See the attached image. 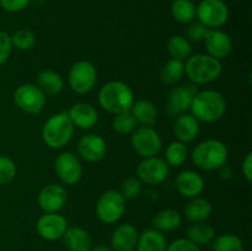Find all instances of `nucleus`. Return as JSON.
<instances>
[{
    "instance_id": "nucleus-1",
    "label": "nucleus",
    "mask_w": 252,
    "mask_h": 251,
    "mask_svg": "<svg viewBox=\"0 0 252 251\" xmlns=\"http://www.w3.org/2000/svg\"><path fill=\"white\" fill-rule=\"evenodd\" d=\"M189 110L198 121L212 123L223 117L226 111V101L217 90L198 91L192 100Z\"/></svg>"
},
{
    "instance_id": "nucleus-2",
    "label": "nucleus",
    "mask_w": 252,
    "mask_h": 251,
    "mask_svg": "<svg viewBox=\"0 0 252 251\" xmlns=\"http://www.w3.org/2000/svg\"><path fill=\"white\" fill-rule=\"evenodd\" d=\"M98 102L103 110L117 115L130 111L134 103V94L127 84L117 80L110 81L100 89Z\"/></svg>"
},
{
    "instance_id": "nucleus-3",
    "label": "nucleus",
    "mask_w": 252,
    "mask_h": 251,
    "mask_svg": "<svg viewBox=\"0 0 252 251\" xmlns=\"http://www.w3.org/2000/svg\"><path fill=\"white\" fill-rule=\"evenodd\" d=\"M191 157L198 169L218 170L228 161V148L219 139H207L194 147Z\"/></svg>"
},
{
    "instance_id": "nucleus-4",
    "label": "nucleus",
    "mask_w": 252,
    "mask_h": 251,
    "mask_svg": "<svg viewBox=\"0 0 252 251\" xmlns=\"http://www.w3.org/2000/svg\"><path fill=\"white\" fill-rule=\"evenodd\" d=\"M221 70L220 61L209 54H194L185 64V74L194 85L212 83L219 78Z\"/></svg>"
},
{
    "instance_id": "nucleus-5",
    "label": "nucleus",
    "mask_w": 252,
    "mask_h": 251,
    "mask_svg": "<svg viewBox=\"0 0 252 251\" xmlns=\"http://www.w3.org/2000/svg\"><path fill=\"white\" fill-rule=\"evenodd\" d=\"M73 133L74 126L68 113L59 112L46 121L42 129V138L49 148L59 149L68 144Z\"/></svg>"
},
{
    "instance_id": "nucleus-6",
    "label": "nucleus",
    "mask_w": 252,
    "mask_h": 251,
    "mask_svg": "<svg viewBox=\"0 0 252 251\" xmlns=\"http://www.w3.org/2000/svg\"><path fill=\"white\" fill-rule=\"evenodd\" d=\"M126 211V198L118 191H106L96 203V216L102 223L112 224L120 220Z\"/></svg>"
},
{
    "instance_id": "nucleus-7",
    "label": "nucleus",
    "mask_w": 252,
    "mask_h": 251,
    "mask_svg": "<svg viewBox=\"0 0 252 251\" xmlns=\"http://www.w3.org/2000/svg\"><path fill=\"white\" fill-rule=\"evenodd\" d=\"M130 144L133 149L142 157H157L162 147L161 138L159 133L153 127L143 126L133 130Z\"/></svg>"
},
{
    "instance_id": "nucleus-8",
    "label": "nucleus",
    "mask_w": 252,
    "mask_h": 251,
    "mask_svg": "<svg viewBox=\"0 0 252 251\" xmlns=\"http://www.w3.org/2000/svg\"><path fill=\"white\" fill-rule=\"evenodd\" d=\"M14 101L24 112L39 115L46 105V94L33 84H22L15 90Z\"/></svg>"
},
{
    "instance_id": "nucleus-9",
    "label": "nucleus",
    "mask_w": 252,
    "mask_h": 251,
    "mask_svg": "<svg viewBox=\"0 0 252 251\" xmlns=\"http://www.w3.org/2000/svg\"><path fill=\"white\" fill-rule=\"evenodd\" d=\"M97 71L91 62L79 61L73 64L68 75L69 86L76 94H86L96 84Z\"/></svg>"
},
{
    "instance_id": "nucleus-10",
    "label": "nucleus",
    "mask_w": 252,
    "mask_h": 251,
    "mask_svg": "<svg viewBox=\"0 0 252 251\" xmlns=\"http://www.w3.org/2000/svg\"><path fill=\"white\" fill-rule=\"evenodd\" d=\"M196 16L208 29H218L228 21L229 9L223 0H202L196 6Z\"/></svg>"
},
{
    "instance_id": "nucleus-11",
    "label": "nucleus",
    "mask_w": 252,
    "mask_h": 251,
    "mask_svg": "<svg viewBox=\"0 0 252 251\" xmlns=\"http://www.w3.org/2000/svg\"><path fill=\"white\" fill-rule=\"evenodd\" d=\"M169 165L164 159L158 157H144L137 167L138 177L142 182L148 185H159L169 176Z\"/></svg>"
},
{
    "instance_id": "nucleus-12",
    "label": "nucleus",
    "mask_w": 252,
    "mask_h": 251,
    "mask_svg": "<svg viewBox=\"0 0 252 251\" xmlns=\"http://www.w3.org/2000/svg\"><path fill=\"white\" fill-rule=\"evenodd\" d=\"M54 170L62 182L65 185H75L80 181L83 166L75 154L70 152L61 153L54 160Z\"/></svg>"
},
{
    "instance_id": "nucleus-13",
    "label": "nucleus",
    "mask_w": 252,
    "mask_h": 251,
    "mask_svg": "<svg viewBox=\"0 0 252 251\" xmlns=\"http://www.w3.org/2000/svg\"><path fill=\"white\" fill-rule=\"evenodd\" d=\"M198 93L194 84H185V85L172 88L167 96V113L170 116H179L185 113L191 107L194 95Z\"/></svg>"
},
{
    "instance_id": "nucleus-14",
    "label": "nucleus",
    "mask_w": 252,
    "mask_h": 251,
    "mask_svg": "<svg viewBox=\"0 0 252 251\" xmlns=\"http://www.w3.org/2000/svg\"><path fill=\"white\" fill-rule=\"evenodd\" d=\"M68 229V221L58 213H46L37 220L36 230L42 239L48 241L63 238Z\"/></svg>"
},
{
    "instance_id": "nucleus-15",
    "label": "nucleus",
    "mask_w": 252,
    "mask_h": 251,
    "mask_svg": "<svg viewBox=\"0 0 252 251\" xmlns=\"http://www.w3.org/2000/svg\"><path fill=\"white\" fill-rule=\"evenodd\" d=\"M66 198L68 194L63 186L51 184L39 191L37 201L44 213H58V211H61L66 203Z\"/></svg>"
},
{
    "instance_id": "nucleus-16",
    "label": "nucleus",
    "mask_w": 252,
    "mask_h": 251,
    "mask_svg": "<svg viewBox=\"0 0 252 251\" xmlns=\"http://www.w3.org/2000/svg\"><path fill=\"white\" fill-rule=\"evenodd\" d=\"M204 44H206L209 56L214 57L219 61L226 58L233 49L231 37L226 32L218 29H209L208 33L204 38Z\"/></svg>"
},
{
    "instance_id": "nucleus-17",
    "label": "nucleus",
    "mask_w": 252,
    "mask_h": 251,
    "mask_svg": "<svg viewBox=\"0 0 252 251\" xmlns=\"http://www.w3.org/2000/svg\"><path fill=\"white\" fill-rule=\"evenodd\" d=\"M138 236L139 233L134 225L129 223L121 224L111 235V249L112 251H134Z\"/></svg>"
},
{
    "instance_id": "nucleus-18",
    "label": "nucleus",
    "mask_w": 252,
    "mask_h": 251,
    "mask_svg": "<svg viewBox=\"0 0 252 251\" xmlns=\"http://www.w3.org/2000/svg\"><path fill=\"white\" fill-rule=\"evenodd\" d=\"M107 150L105 139L97 134H86L78 143V152L86 161L95 162L102 159Z\"/></svg>"
},
{
    "instance_id": "nucleus-19",
    "label": "nucleus",
    "mask_w": 252,
    "mask_h": 251,
    "mask_svg": "<svg viewBox=\"0 0 252 251\" xmlns=\"http://www.w3.org/2000/svg\"><path fill=\"white\" fill-rule=\"evenodd\" d=\"M176 188L182 196L194 198V197H198L203 191L204 180L198 172L185 170L177 175Z\"/></svg>"
},
{
    "instance_id": "nucleus-20",
    "label": "nucleus",
    "mask_w": 252,
    "mask_h": 251,
    "mask_svg": "<svg viewBox=\"0 0 252 251\" xmlns=\"http://www.w3.org/2000/svg\"><path fill=\"white\" fill-rule=\"evenodd\" d=\"M68 116L73 126L81 128V129L93 128L98 121V113L96 108L86 102H79L71 106Z\"/></svg>"
},
{
    "instance_id": "nucleus-21",
    "label": "nucleus",
    "mask_w": 252,
    "mask_h": 251,
    "mask_svg": "<svg viewBox=\"0 0 252 251\" xmlns=\"http://www.w3.org/2000/svg\"><path fill=\"white\" fill-rule=\"evenodd\" d=\"M199 133V121L192 113H181L174 123V134L182 143L192 142Z\"/></svg>"
},
{
    "instance_id": "nucleus-22",
    "label": "nucleus",
    "mask_w": 252,
    "mask_h": 251,
    "mask_svg": "<svg viewBox=\"0 0 252 251\" xmlns=\"http://www.w3.org/2000/svg\"><path fill=\"white\" fill-rule=\"evenodd\" d=\"M62 239L68 251H89L93 246L90 234L80 226L68 228Z\"/></svg>"
},
{
    "instance_id": "nucleus-23",
    "label": "nucleus",
    "mask_w": 252,
    "mask_h": 251,
    "mask_svg": "<svg viewBox=\"0 0 252 251\" xmlns=\"http://www.w3.org/2000/svg\"><path fill=\"white\" fill-rule=\"evenodd\" d=\"M166 238L157 229H145L139 234L135 250L137 251H166Z\"/></svg>"
},
{
    "instance_id": "nucleus-24",
    "label": "nucleus",
    "mask_w": 252,
    "mask_h": 251,
    "mask_svg": "<svg viewBox=\"0 0 252 251\" xmlns=\"http://www.w3.org/2000/svg\"><path fill=\"white\" fill-rule=\"evenodd\" d=\"M130 113L135 118L137 123L152 127L155 125L158 118V110L153 102L148 100H140L133 103Z\"/></svg>"
},
{
    "instance_id": "nucleus-25",
    "label": "nucleus",
    "mask_w": 252,
    "mask_h": 251,
    "mask_svg": "<svg viewBox=\"0 0 252 251\" xmlns=\"http://www.w3.org/2000/svg\"><path fill=\"white\" fill-rule=\"evenodd\" d=\"M182 217L175 209H162V211L158 212L154 217H153V226L157 230L161 231H172L176 230L180 225H181Z\"/></svg>"
},
{
    "instance_id": "nucleus-26",
    "label": "nucleus",
    "mask_w": 252,
    "mask_h": 251,
    "mask_svg": "<svg viewBox=\"0 0 252 251\" xmlns=\"http://www.w3.org/2000/svg\"><path fill=\"white\" fill-rule=\"evenodd\" d=\"M212 214V204L206 198L194 197L185 208V216L192 223L206 221Z\"/></svg>"
},
{
    "instance_id": "nucleus-27",
    "label": "nucleus",
    "mask_w": 252,
    "mask_h": 251,
    "mask_svg": "<svg viewBox=\"0 0 252 251\" xmlns=\"http://www.w3.org/2000/svg\"><path fill=\"white\" fill-rule=\"evenodd\" d=\"M186 236V239H189L196 245H207L214 240L216 230L209 224L204 223V221H198V223H193L187 229Z\"/></svg>"
},
{
    "instance_id": "nucleus-28",
    "label": "nucleus",
    "mask_w": 252,
    "mask_h": 251,
    "mask_svg": "<svg viewBox=\"0 0 252 251\" xmlns=\"http://www.w3.org/2000/svg\"><path fill=\"white\" fill-rule=\"evenodd\" d=\"M37 86L47 95H57L63 90V78L57 71L43 70L37 76Z\"/></svg>"
},
{
    "instance_id": "nucleus-29",
    "label": "nucleus",
    "mask_w": 252,
    "mask_h": 251,
    "mask_svg": "<svg viewBox=\"0 0 252 251\" xmlns=\"http://www.w3.org/2000/svg\"><path fill=\"white\" fill-rule=\"evenodd\" d=\"M171 15L181 24H189L196 17V5L192 0H174L171 4Z\"/></svg>"
},
{
    "instance_id": "nucleus-30",
    "label": "nucleus",
    "mask_w": 252,
    "mask_h": 251,
    "mask_svg": "<svg viewBox=\"0 0 252 251\" xmlns=\"http://www.w3.org/2000/svg\"><path fill=\"white\" fill-rule=\"evenodd\" d=\"M167 52L172 59L184 61V59L191 57L192 47L186 37L176 34V36L170 37V39L167 41Z\"/></svg>"
},
{
    "instance_id": "nucleus-31",
    "label": "nucleus",
    "mask_w": 252,
    "mask_h": 251,
    "mask_svg": "<svg viewBox=\"0 0 252 251\" xmlns=\"http://www.w3.org/2000/svg\"><path fill=\"white\" fill-rule=\"evenodd\" d=\"M185 74V64L179 59H170L162 68L160 78L166 85H175L182 79Z\"/></svg>"
},
{
    "instance_id": "nucleus-32",
    "label": "nucleus",
    "mask_w": 252,
    "mask_h": 251,
    "mask_svg": "<svg viewBox=\"0 0 252 251\" xmlns=\"http://www.w3.org/2000/svg\"><path fill=\"white\" fill-rule=\"evenodd\" d=\"M213 251H245L243 240L235 234H223L214 238Z\"/></svg>"
},
{
    "instance_id": "nucleus-33",
    "label": "nucleus",
    "mask_w": 252,
    "mask_h": 251,
    "mask_svg": "<svg viewBox=\"0 0 252 251\" xmlns=\"http://www.w3.org/2000/svg\"><path fill=\"white\" fill-rule=\"evenodd\" d=\"M187 157V148L182 142H172L165 150V161L169 166H181Z\"/></svg>"
},
{
    "instance_id": "nucleus-34",
    "label": "nucleus",
    "mask_w": 252,
    "mask_h": 251,
    "mask_svg": "<svg viewBox=\"0 0 252 251\" xmlns=\"http://www.w3.org/2000/svg\"><path fill=\"white\" fill-rule=\"evenodd\" d=\"M137 121L133 117L130 111L117 113L112 121L113 129L117 133H120V134H128V133H132L133 130L137 128Z\"/></svg>"
},
{
    "instance_id": "nucleus-35",
    "label": "nucleus",
    "mask_w": 252,
    "mask_h": 251,
    "mask_svg": "<svg viewBox=\"0 0 252 251\" xmlns=\"http://www.w3.org/2000/svg\"><path fill=\"white\" fill-rule=\"evenodd\" d=\"M11 43L20 51H29L36 43V37H34L33 32H31L30 30L22 29L12 34Z\"/></svg>"
},
{
    "instance_id": "nucleus-36",
    "label": "nucleus",
    "mask_w": 252,
    "mask_h": 251,
    "mask_svg": "<svg viewBox=\"0 0 252 251\" xmlns=\"http://www.w3.org/2000/svg\"><path fill=\"white\" fill-rule=\"evenodd\" d=\"M16 176V165L10 157L0 155V185L11 182Z\"/></svg>"
},
{
    "instance_id": "nucleus-37",
    "label": "nucleus",
    "mask_w": 252,
    "mask_h": 251,
    "mask_svg": "<svg viewBox=\"0 0 252 251\" xmlns=\"http://www.w3.org/2000/svg\"><path fill=\"white\" fill-rule=\"evenodd\" d=\"M143 189L142 181L137 177H129V179L125 180L121 186V194H122L125 198H137L140 194Z\"/></svg>"
},
{
    "instance_id": "nucleus-38",
    "label": "nucleus",
    "mask_w": 252,
    "mask_h": 251,
    "mask_svg": "<svg viewBox=\"0 0 252 251\" xmlns=\"http://www.w3.org/2000/svg\"><path fill=\"white\" fill-rule=\"evenodd\" d=\"M208 31H209L208 27L204 26L202 22L192 21V22H189V27H187V30H186L187 39H189V41H193V42L204 41V38H206Z\"/></svg>"
},
{
    "instance_id": "nucleus-39",
    "label": "nucleus",
    "mask_w": 252,
    "mask_h": 251,
    "mask_svg": "<svg viewBox=\"0 0 252 251\" xmlns=\"http://www.w3.org/2000/svg\"><path fill=\"white\" fill-rule=\"evenodd\" d=\"M11 48V36H9L7 32L0 31V65H2L9 59Z\"/></svg>"
},
{
    "instance_id": "nucleus-40",
    "label": "nucleus",
    "mask_w": 252,
    "mask_h": 251,
    "mask_svg": "<svg viewBox=\"0 0 252 251\" xmlns=\"http://www.w3.org/2000/svg\"><path fill=\"white\" fill-rule=\"evenodd\" d=\"M166 251H202L201 248L189 239H176L170 245H167Z\"/></svg>"
},
{
    "instance_id": "nucleus-41",
    "label": "nucleus",
    "mask_w": 252,
    "mask_h": 251,
    "mask_svg": "<svg viewBox=\"0 0 252 251\" xmlns=\"http://www.w3.org/2000/svg\"><path fill=\"white\" fill-rule=\"evenodd\" d=\"M31 0H0V6L7 12H17L24 10Z\"/></svg>"
},
{
    "instance_id": "nucleus-42",
    "label": "nucleus",
    "mask_w": 252,
    "mask_h": 251,
    "mask_svg": "<svg viewBox=\"0 0 252 251\" xmlns=\"http://www.w3.org/2000/svg\"><path fill=\"white\" fill-rule=\"evenodd\" d=\"M241 169H243L244 177H245L246 181L250 184V182L252 181V153H248V154H246V157H244L243 166H241Z\"/></svg>"
},
{
    "instance_id": "nucleus-43",
    "label": "nucleus",
    "mask_w": 252,
    "mask_h": 251,
    "mask_svg": "<svg viewBox=\"0 0 252 251\" xmlns=\"http://www.w3.org/2000/svg\"><path fill=\"white\" fill-rule=\"evenodd\" d=\"M219 175H220L221 179H230L231 175H233V171H231V169L229 166H226L225 165H223L221 167H219Z\"/></svg>"
},
{
    "instance_id": "nucleus-44",
    "label": "nucleus",
    "mask_w": 252,
    "mask_h": 251,
    "mask_svg": "<svg viewBox=\"0 0 252 251\" xmlns=\"http://www.w3.org/2000/svg\"><path fill=\"white\" fill-rule=\"evenodd\" d=\"M89 251H112L110 245H106V244H97L95 246H91V249Z\"/></svg>"
},
{
    "instance_id": "nucleus-45",
    "label": "nucleus",
    "mask_w": 252,
    "mask_h": 251,
    "mask_svg": "<svg viewBox=\"0 0 252 251\" xmlns=\"http://www.w3.org/2000/svg\"><path fill=\"white\" fill-rule=\"evenodd\" d=\"M192 1H202V0H192Z\"/></svg>"
}]
</instances>
